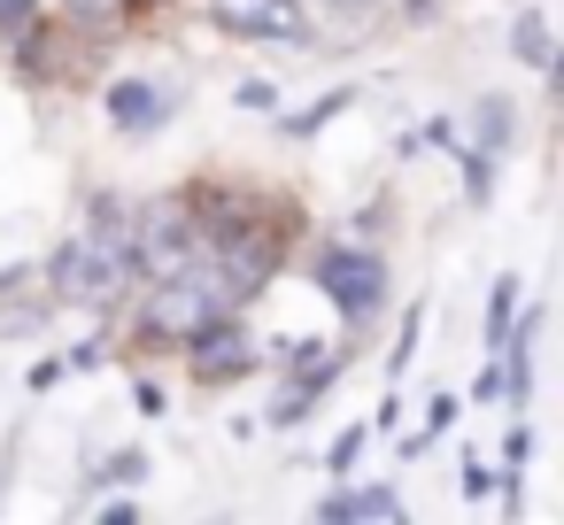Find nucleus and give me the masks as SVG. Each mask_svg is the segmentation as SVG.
<instances>
[{"mask_svg":"<svg viewBox=\"0 0 564 525\" xmlns=\"http://www.w3.org/2000/svg\"><path fill=\"white\" fill-rule=\"evenodd\" d=\"M117 124H155V94L148 86H124L117 94Z\"/></svg>","mask_w":564,"mask_h":525,"instance_id":"2","label":"nucleus"},{"mask_svg":"<svg viewBox=\"0 0 564 525\" xmlns=\"http://www.w3.org/2000/svg\"><path fill=\"white\" fill-rule=\"evenodd\" d=\"M0 32H9V47H32L40 9H32V0H0Z\"/></svg>","mask_w":564,"mask_h":525,"instance_id":"1","label":"nucleus"},{"mask_svg":"<svg viewBox=\"0 0 564 525\" xmlns=\"http://www.w3.org/2000/svg\"><path fill=\"white\" fill-rule=\"evenodd\" d=\"M124 9H148V0H124Z\"/></svg>","mask_w":564,"mask_h":525,"instance_id":"3","label":"nucleus"}]
</instances>
